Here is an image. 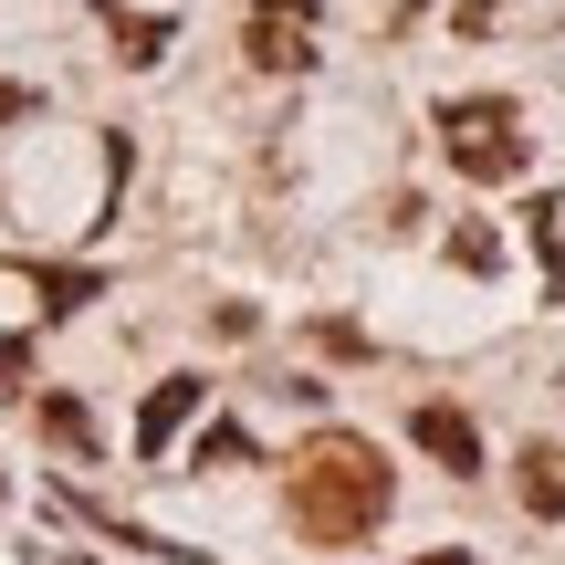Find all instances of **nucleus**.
I'll return each mask as SVG.
<instances>
[{
	"label": "nucleus",
	"mask_w": 565,
	"mask_h": 565,
	"mask_svg": "<svg viewBox=\"0 0 565 565\" xmlns=\"http://www.w3.org/2000/svg\"><path fill=\"white\" fill-rule=\"evenodd\" d=\"M282 503H294V524L315 534V545H366V534L387 524V503H398V471H387V450L356 440V429H315V440L294 450Z\"/></svg>",
	"instance_id": "f257e3e1"
},
{
	"label": "nucleus",
	"mask_w": 565,
	"mask_h": 565,
	"mask_svg": "<svg viewBox=\"0 0 565 565\" xmlns=\"http://www.w3.org/2000/svg\"><path fill=\"white\" fill-rule=\"evenodd\" d=\"M440 137H450V168H461V179H482V189L524 179V158H534L513 95H450V105H440Z\"/></svg>",
	"instance_id": "f03ea898"
},
{
	"label": "nucleus",
	"mask_w": 565,
	"mask_h": 565,
	"mask_svg": "<svg viewBox=\"0 0 565 565\" xmlns=\"http://www.w3.org/2000/svg\"><path fill=\"white\" fill-rule=\"evenodd\" d=\"M242 53H252V74H303L315 63V0H252Z\"/></svg>",
	"instance_id": "7ed1b4c3"
},
{
	"label": "nucleus",
	"mask_w": 565,
	"mask_h": 565,
	"mask_svg": "<svg viewBox=\"0 0 565 565\" xmlns=\"http://www.w3.org/2000/svg\"><path fill=\"white\" fill-rule=\"evenodd\" d=\"M408 440H419V450H429V461H440V471H461V482H471V471H482V429H471V419H461V408H450V398H429L419 419H408Z\"/></svg>",
	"instance_id": "20e7f679"
},
{
	"label": "nucleus",
	"mask_w": 565,
	"mask_h": 565,
	"mask_svg": "<svg viewBox=\"0 0 565 565\" xmlns=\"http://www.w3.org/2000/svg\"><path fill=\"white\" fill-rule=\"evenodd\" d=\"M513 503H524L534 524H555V513H565V450H555V440L524 450V471H513Z\"/></svg>",
	"instance_id": "39448f33"
},
{
	"label": "nucleus",
	"mask_w": 565,
	"mask_h": 565,
	"mask_svg": "<svg viewBox=\"0 0 565 565\" xmlns=\"http://www.w3.org/2000/svg\"><path fill=\"white\" fill-rule=\"evenodd\" d=\"M200 398H210V387H200V377H168V387H158V398H147V408H137V450H147V461H158V450H168V440H179V419H189V408H200Z\"/></svg>",
	"instance_id": "423d86ee"
},
{
	"label": "nucleus",
	"mask_w": 565,
	"mask_h": 565,
	"mask_svg": "<svg viewBox=\"0 0 565 565\" xmlns=\"http://www.w3.org/2000/svg\"><path fill=\"white\" fill-rule=\"evenodd\" d=\"M105 21H116L126 63H158V53H168V21H137V11H105Z\"/></svg>",
	"instance_id": "0eeeda50"
},
{
	"label": "nucleus",
	"mask_w": 565,
	"mask_h": 565,
	"mask_svg": "<svg viewBox=\"0 0 565 565\" xmlns=\"http://www.w3.org/2000/svg\"><path fill=\"white\" fill-rule=\"evenodd\" d=\"M42 429H53L63 450H84V440H95V429H84V408H74V398H42Z\"/></svg>",
	"instance_id": "6e6552de"
},
{
	"label": "nucleus",
	"mask_w": 565,
	"mask_h": 565,
	"mask_svg": "<svg viewBox=\"0 0 565 565\" xmlns=\"http://www.w3.org/2000/svg\"><path fill=\"white\" fill-rule=\"evenodd\" d=\"M450 263H461V273H492V263H503V242H492V231H461V242H450Z\"/></svg>",
	"instance_id": "1a4fd4ad"
},
{
	"label": "nucleus",
	"mask_w": 565,
	"mask_h": 565,
	"mask_svg": "<svg viewBox=\"0 0 565 565\" xmlns=\"http://www.w3.org/2000/svg\"><path fill=\"white\" fill-rule=\"evenodd\" d=\"M200 461H252V429H242V419H221V429L200 440Z\"/></svg>",
	"instance_id": "9d476101"
},
{
	"label": "nucleus",
	"mask_w": 565,
	"mask_h": 565,
	"mask_svg": "<svg viewBox=\"0 0 565 565\" xmlns=\"http://www.w3.org/2000/svg\"><path fill=\"white\" fill-rule=\"evenodd\" d=\"M32 116V95H21V84H0V126H21Z\"/></svg>",
	"instance_id": "9b49d317"
},
{
	"label": "nucleus",
	"mask_w": 565,
	"mask_h": 565,
	"mask_svg": "<svg viewBox=\"0 0 565 565\" xmlns=\"http://www.w3.org/2000/svg\"><path fill=\"white\" fill-rule=\"evenodd\" d=\"M419 565H482V555H471V545H429Z\"/></svg>",
	"instance_id": "f8f14e48"
}]
</instances>
